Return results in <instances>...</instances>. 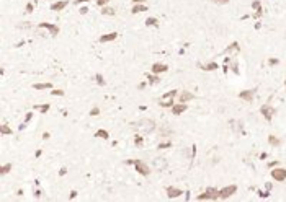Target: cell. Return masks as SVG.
<instances>
[{
	"instance_id": "6da1fadb",
	"label": "cell",
	"mask_w": 286,
	"mask_h": 202,
	"mask_svg": "<svg viewBox=\"0 0 286 202\" xmlns=\"http://www.w3.org/2000/svg\"><path fill=\"white\" fill-rule=\"evenodd\" d=\"M134 127L139 130V132H142V134H151V132L156 130V121L144 117V119H141L139 122H136Z\"/></svg>"
},
{
	"instance_id": "7a4b0ae2",
	"label": "cell",
	"mask_w": 286,
	"mask_h": 202,
	"mask_svg": "<svg viewBox=\"0 0 286 202\" xmlns=\"http://www.w3.org/2000/svg\"><path fill=\"white\" fill-rule=\"evenodd\" d=\"M219 199V191L216 188H208L203 194L198 196V201H216Z\"/></svg>"
},
{
	"instance_id": "3957f363",
	"label": "cell",
	"mask_w": 286,
	"mask_h": 202,
	"mask_svg": "<svg viewBox=\"0 0 286 202\" xmlns=\"http://www.w3.org/2000/svg\"><path fill=\"white\" fill-rule=\"evenodd\" d=\"M237 191V186L236 184H231V186H226L224 189L219 191V199H229L232 194H236Z\"/></svg>"
},
{
	"instance_id": "277c9868",
	"label": "cell",
	"mask_w": 286,
	"mask_h": 202,
	"mask_svg": "<svg viewBox=\"0 0 286 202\" xmlns=\"http://www.w3.org/2000/svg\"><path fill=\"white\" fill-rule=\"evenodd\" d=\"M152 166L156 168L157 171H164V170H167L169 163H167V160L164 157H157V158H154V161H152Z\"/></svg>"
},
{
	"instance_id": "5b68a950",
	"label": "cell",
	"mask_w": 286,
	"mask_h": 202,
	"mask_svg": "<svg viewBox=\"0 0 286 202\" xmlns=\"http://www.w3.org/2000/svg\"><path fill=\"white\" fill-rule=\"evenodd\" d=\"M136 170H138V173H141L142 176H149L151 174V168H149L147 163H144V161L141 160H136Z\"/></svg>"
},
{
	"instance_id": "8992f818",
	"label": "cell",
	"mask_w": 286,
	"mask_h": 202,
	"mask_svg": "<svg viewBox=\"0 0 286 202\" xmlns=\"http://www.w3.org/2000/svg\"><path fill=\"white\" fill-rule=\"evenodd\" d=\"M260 112H262V116H263V117H265L267 121L270 122V121H272V119H273V114H275V109H273L270 105H263V106H262V108H260Z\"/></svg>"
},
{
	"instance_id": "52a82bcc",
	"label": "cell",
	"mask_w": 286,
	"mask_h": 202,
	"mask_svg": "<svg viewBox=\"0 0 286 202\" xmlns=\"http://www.w3.org/2000/svg\"><path fill=\"white\" fill-rule=\"evenodd\" d=\"M272 176L275 181H285L286 179V170L285 168H275L272 171Z\"/></svg>"
},
{
	"instance_id": "ba28073f",
	"label": "cell",
	"mask_w": 286,
	"mask_h": 202,
	"mask_svg": "<svg viewBox=\"0 0 286 202\" xmlns=\"http://www.w3.org/2000/svg\"><path fill=\"white\" fill-rule=\"evenodd\" d=\"M165 192H167V196H169V199H177V197H180L182 196V189H178V188H173V186H169V188L165 189Z\"/></svg>"
},
{
	"instance_id": "9c48e42d",
	"label": "cell",
	"mask_w": 286,
	"mask_h": 202,
	"mask_svg": "<svg viewBox=\"0 0 286 202\" xmlns=\"http://www.w3.org/2000/svg\"><path fill=\"white\" fill-rule=\"evenodd\" d=\"M39 28H46L48 31L51 33L53 36H57L59 34V26H56V24H51V23H41L39 24Z\"/></svg>"
},
{
	"instance_id": "30bf717a",
	"label": "cell",
	"mask_w": 286,
	"mask_h": 202,
	"mask_svg": "<svg viewBox=\"0 0 286 202\" xmlns=\"http://www.w3.org/2000/svg\"><path fill=\"white\" fill-rule=\"evenodd\" d=\"M255 88L254 90H245V91H240L239 93V98L240 100H244V101H252L254 100V95H255Z\"/></svg>"
},
{
	"instance_id": "8fae6325",
	"label": "cell",
	"mask_w": 286,
	"mask_h": 202,
	"mask_svg": "<svg viewBox=\"0 0 286 202\" xmlns=\"http://www.w3.org/2000/svg\"><path fill=\"white\" fill-rule=\"evenodd\" d=\"M67 5H69L67 0H61V2H56V4L51 5V10L53 11H61V10H64V8L67 7Z\"/></svg>"
},
{
	"instance_id": "7c38bea8",
	"label": "cell",
	"mask_w": 286,
	"mask_h": 202,
	"mask_svg": "<svg viewBox=\"0 0 286 202\" xmlns=\"http://www.w3.org/2000/svg\"><path fill=\"white\" fill-rule=\"evenodd\" d=\"M183 111H187V105H185V103H178V105H173L172 106V112L175 116H180Z\"/></svg>"
},
{
	"instance_id": "4fadbf2b",
	"label": "cell",
	"mask_w": 286,
	"mask_h": 202,
	"mask_svg": "<svg viewBox=\"0 0 286 202\" xmlns=\"http://www.w3.org/2000/svg\"><path fill=\"white\" fill-rule=\"evenodd\" d=\"M167 70H169V67L165 64H154L152 65V72L154 73H162V72H167Z\"/></svg>"
},
{
	"instance_id": "5bb4252c",
	"label": "cell",
	"mask_w": 286,
	"mask_h": 202,
	"mask_svg": "<svg viewBox=\"0 0 286 202\" xmlns=\"http://www.w3.org/2000/svg\"><path fill=\"white\" fill-rule=\"evenodd\" d=\"M116 38H118V33H108V34H103L102 38H100V41L102 42H110V41H115Z\"/></svg>"
},
{
	"instance_id": "9a60e30c",
	"label": "cell",
	"mask_w": 286,
	"mask_h": 202,
	"mask_svg": "<svg viewBox=\"0 0 286 202\" xmlns=\"http://www.w3.org/2000/svg\"><path fill=\"white\" fill-rule=\"evenodd\" d=\"M193 98H195L193 93H190V91H182L180 93V103H187V101L193 100Z\"/></svg>"
},
{
	"instance_id": "2e32d148",
	"label": "cell",
	"mask_w": 286,
	"mask_h": 202,
	"mask_svg": "<svg viewBox=\"0 0 286 202\" xmlns=\"http://www.w3.org/2000/svg\"><path fill=\"white\" fill-rule=\"evenodd\" d=\"M242 122L240 121H231V129L234 130V132H242Z\"/></svg>"
},
{
	"instance_id": "e0dca14e",
	"label": "cell",
	"mask_w": 286,
	"mask_h": 202,
	"mask_svg": "<svg viewBox=\"0 0 286 202\" xmlns=\"http://www.w3.org/2000/svg\"><path fill=\"white\" fill-rule=\"evenodd\" d=\"M146 10H147V7H146L144 4H136L134 7H133V10H131V11L136 15V13H141V11H146Z\"/></svg>"
},
{
	"instance_id": "ac0fdd59",
	"label": "cell",
	"mask_w": 286,
	"mask_h": 202,
	"mask_svg": "<svg viewBox=\"0 0 286 202\" xmlns=\"http://www.w3.org/2000/svg\"><path fill=\"white\" fill-rule=\"evenodd\" d=\"M33 88L35 90H53V85L51 83H36V85H33Z\"/></svg>"
},
{
	"instance_id": "d6986e66",
	"label": "cell",
	"mask_w": 286,
	"mask_h": 202,
	"mask_svg": "<svg viewBox=\"0 0 286 202\" xmlns=\"http://www.w3.org/2000/svg\"><path fill=\"white\" fill-rule=\"evenodd\" d=\"M147 82L149 85H157L160 82V78L157 77V73H152V75H147Z\"/></svg>"
},
{
	"instance_id": "ffe728a7",
	"label": "cell",
	"mask_w": 286,
	"mask_h": 202,
	"mask_svg": "<svg viewBox=\"0 0 286 202\" xmlns=\"http://www.w3.org/2000/svg\"><path fill=\"white\" fill-rule=\"evenodd\" d=\"M0 134H2V135H12V129L7 124H2L0 125Z\"/></svg>"
},
{
	"instance_id": "44dd1931",
	"label": "cell",
	"mask_w": 286,
	"mask_h": 202,
	"mask_svg": "<svg viewBox=\"0 0 286 202\" xmlns=\"http://www.w3.org/2000/svg\"><path fill=\"white\" fill-rule=\"evenodd\" d=\"M35 109H38L39 112H43V114H44V112H48V111L51 109V106H49V105H36Z\"/></svg>"
},
{
	"instance_id": "7402d4cb",
	"label": "cell",
	"mask_w": 286,
	"mask_h": 202,
	"mask_svg": "<svg viewBox=\"0 0 286 202\" xmlns=\"http://www.w3.org/2000/svg\"><path fill=\"white\" fill-rule=\"evenodd\" d=\"M95 137H98V139H103V140H106L110 137V134L106 132V130H103V129H100V130H97V134H95Z\"/></svg>"
},
{
	"instance_id": "603a6c76",
	"label": "cell",
	"mask_w": 286,
	"mask_h": 202,
	"mask_svg": "<svg viewBox=\"0 0 286 202\" xmlns=\"http://www.w3.org/2000/svg\"><path fill=\"white\" fill-rule=\"evenodd\" d=\"M102 13L103 15H115V13H116V10H115L113 7H106V5H105V7H102Z\"/></svg>"
},
{
	"instance_id": "cb8c5ba5",
	"label": "cell",
	"mask_w": 286,
	"mask_h": 202,
	"mask_svg": "<svg viewBox=\"0 0 286 202\" xmlns=\"http://www.w3.org/2000/svg\"><path fill=\"white\" fill-rule=\"evenodd\" d=\"M200 67H201L203 70H216L219 65L216 62H211V64H208V65H200Z\"/></svg>"
},
{
	"instance_id": "d4e9b609",
	"label": "cell",
	"mask_w": 286,
	"mask_h": 202,
	"mask_svg": "<svg viewBox=\"0 0 286 202\" xmlns=\"http://www.w3.org/2000/svg\"><path fill=\"white\" fill-rule=\"evenodd\" d=\"M160 106H162V108H172V106H173V100H162V101H160Z\"/></svg>"
},
{
	"instance_id": "484cf974",
	"label": "cell",
	"mask_w": 286,
	"mask_h": 202,
	"mask_svg": "<svg viewBox=\"0 0 286 202\" xmlns=\"http://www.w3.org/2000/svg\"><path fill=\"white\" fill-rule=\"evenodd\" d=\"M10 170H12V163H8V165H4V166L0 168V174H2V176H5V174H7Z\"/></svg>"
},
{
	"instance_id": "4316f807",
	"label": "cell",
	"mask_w": 286,
	"mask_h": 202,
	"mask_svg": "<svg viewBox=\"0 0 286 202\" xmlns=\"http://www.w3.org/2000/svg\"><path fill=\"white\" fill-rule=\"evenodd\" d=\"M232 51L234 52H239V44H237V42H232V44L226 49V52H232Z\"/></svg>"
},
{
	"instance_id": "83f0119b",
	"label": "cell",
	"mask_w": 286,
	"mask_h": 202,
	"mask_svg": "<svg viewBox=\"0 0 286 202\" xmlns=\"http://www.w3.org/2000/svg\"><path fill=\"white\" fill-rule=\"evenodd\" d=\"M268 143H270V145H275V147H278L281 142H280V140L276 139L275 135H270V137H268Z\"/></svg>"
},
{
	"instance_id": "f1b7e54d",
	"label": "cell",
	"mask_w": 286,
	"mask_h": 202,
	"mask_svg": "<svg viewBox=\"0 0 286 202\" xmlns=\"http://www.w3.org/2000/svg\"><path fill=\"white\" fill-rule=\"evenodd\" d=\"M177 93H178L177 90H172V91H169V93H165L162 98H164V100H172L173 96H177Z\"/></svg>"
},
{
	"instance_id": "f546056e",
	"label": "cell",
	"mask_w": 286,
	"mask_h": 202,
	"mask_svg": "<svg viewBox=\"0 0 286 202\" xmlns=\"http://www.w3.org/2000/svg\"><path fill=\"white\" fill-rule=\"evenodd\" d=\"M146 24H147V26H157V24H159V21H157L156 20V18H147V20H146Z\"/></svg>"
},
{
	"instance_id": "4dcf8cb0",
	"label": "cell",
	"mask_w": 286,
	"mask_h": 202,
	"mask_svg": "<svg viewBox=\"0 0 286 202\" xmlns=\"http://www.w3.org/2000/svg\"><path fill=\"white\" fill-rule=\"evenodd\" d=\"M95 80H97V83H98L100 87L105 85V78H103V75H100V73H97V75H95Z\"/></svg>"
},
{
	"instance_id": "1f68e13d",
	"label": "cell",
	"mask_w": 286,
	"mask_h": 202,
	"mask_svg": "<svg viewBox=\"0 0 286 202\" xmlns=\"http://www.w3.org/2000/svg\"><path fill=\"white\" fill-rule=\"evenodd\" d=\"M252 7H254L257 11H262V4L258 2V0H254V2H252Z\"/></svg>"
},
{
	"instance_id": "d6a6232c",
	"label": "cell",
	"mask_w": 286,
	"mask_h": 202,
	"mask_svg": "<svg viewBox=\"0 0 286 202\" xmlns=\"http://www.w3.org/2000/svg\"><path fill=\"white\" fill-rule=\"evenodd\" d=\"M134 143H136V147H141L142 143H144V139H142L141 135H136V139H134Z\"/></svg>"
},
{
	"instance_id": "836d02e7",
	"label": "cell",
	"mask_w": 286,
	"mask_h": 202,
	"mask_svg": "<svg viewBox=\"0 0 286 202\" xmlns=\"http://www.w3.org/2000/svg\"><path fill=\"white\" fill-rule=\"evenodd\" d=\"M31 117H33V114H31V112H28V114H26V117H25V122H23V124L20 125V129H23V127H25V125L30 122V119H31Z\"/></svg>"
},
{
	"instance_id": "e575fe53",
	"label": "cell",
	"mask_w": 286,
	"mask_h": 202,
	"mask_svg": "<svg viewBox=\"0 0 286 202\" xmlns=\"http://www.w3.org/2000/svg\"><path fill=\"white\" fill-rule=\"evenodd\" d=\"M170 147H172V143H170V142H164V143H160V145L157 147V148H159V150H162V148H170Z\"/></svg>"
},
{
	"instance_id": "d590c367",
	"label": "cell",
	"mask_w": 286,
	"mask_h": 202,
	"mask_svg": "<svg viewBox=\"0 0 286 202\" xmlns=\"http://www.w3.org/2000/svg\"><path fill=\"white\" fill-rule=\"evenodd\" d=\"M54 96H64V90H53Z\"/></svg>"
},
{
	"instance_id": "8d00e7d4",
	"label": "cell",
	"mask_w": 286,
	"mask_h": 202,
	"mask_svg": "<svg viewBox=\"0 0 286 202\" xmlns=\"http://www.w3.org/2000/svg\"><path fill=\"white\" fill-rule=\"evenodd\" d=\"M108 2H110V0H97V5H98V7H105Z\"/></svg>"
},
{
	"instance_id": "74e56055",
	"label": "cell",
	"mask_w": 286,
	"mask_h": 202,
	"mask_svg": "<svg viewBox=\"0 0 286 202\" xmlns=\"http://www.w3.org/2000/svg\"><path fill=\"white\" fill-rule=\"evenodd\" d=\"M214 4H218V5H226V4H229V0H213Z\"/></svg>"
},
{
	"instance_id": "f35d334b",
	"label": "cell",
	"mask_w": 286,
	"mask_h": 202,
	"mask_svg": "<svg viewBox=\"0 0 286 202\" xmlns=\"http://www.w3.org/2000/svg\"><path fill=\"white\" fill-rule=\"evenodd\" d=\"M100 114V109L98 108H93L92 111H90V116H98Z\"/></svg>"
},
{
	"instance_id": "ab89813d",
	"label": "cell",
	"mask_w": 286,
	"mask_h": 202,
	"mask_svg": "<svg viewBox=\"0 0 286 202\" xmlns=\"http://www.w3.org/2000/svg\"><path fill=\"white\" fill-rule=\"evenodd\" d=\"M33 8H35V7H33V4H28V5H26V13H33Z\"/></svg>"
},
{
	"instance_id": "60d3db41",
	"label": "cell",
	"mask_w": 286,
	"mask_h": 202,
	"mask_svg": "<svg viewBox=\"0 0 286 202\" xmlns=\"http://www.w3.org/2000/svg\"><path fill=\"white\" fill-rule=\"evenodd\" d=\"M89 13V7H82L80 8V15H87Z\"/></svg>"
},
{
	"instance_id": "b9f144b4",
	"label": "cell",
	"mask_w": 286,
	"mask_h": 202,
	"mask_svg": "<svg viewBox=\"0 0 286 202\" xmlns=\"http://www.w3.org/2000/svg\"><path fill=\"white\" fill-rule=\"evenodd\" d=\"M268 64H270V65H276V64H278V59H270Z\"/></svg>"
},
{
	"instance_id": "7bdbcfd3",
	"label": "cell",
	"mask_w": 286,
	"mask_h": 202,
	"mask_svg": "<svg viewBox=\"0 0 286 202\" xmlns=\"http://www.w3.org/2000/svg\"><path fill=\"white\" fill-rule=\"evenodd\" d=\"M66 173H67V170H66V168H61V170H59V176H64Z\"/></svg>"
},
{
	"instance_id": "ee69618b",
	"label": "cell",
	"mask_w": 286,
	"mask_h": 202,
	"mask_svg": "<svg viewBox=\"0 0 286 202\" xmlns=\"http://www.w3.org/2000/svg\"><path fill=\"white\" fill-rule=\"evenodd\" d=\"M85 2H89V0H75V5H80V4H85Z\"/></svg>"
},
{
	"instance_id": "f6af8a7d",
	"label": "cell",
	"mask_w": 286,
	"mask_h": 202,
	"mask_svg": "<svg viewBox=\"0 0 286 202\" xmlns=\"http://www.w3.org/2000/svg\"><path fill=\"white\" fill-rule=\"evenodd\" d=\"M43 139H44V140H48V139H49V134H48V132H44V134H43Z\"/></svg>"
},
{
	"instance_id": "bcb514c9",
	"label": "cell",
	"mask_w": 286,
	"mask_h": 202,
	"mask_svg": "<svg viewBox=\"0 0 286 202\" xmlns=\"http://www.w3.org/2000/svg\"><path fill=\"white\" fill-rule=\"evenodd\" d=\"M276 165H278V161H273V163H268V166L273 168V166H276Z\"/></svg>"
},
{
	"instance_id": "7dc6e473",
	"label": "cell",
	"mask_w": 286,
	"mask_h": 202,
	"mask_svg": "<svg viewBox=\"0 0 286 202\" xmlns=\"http://www.w3.org/2000/svg\"><path fill=\"white\" fill-rule=\"evenodd\" d=\"M35 196H36V197H39V196H41V191H39V189H36V191H35Z\"/></svg>"
},
{
	"instance_id": "c3c4849f",
	"label": "cell",
	"mask_w": 286,
	"mask_h": 202,
	"mask_svg": "<svg viewBox=\"0 0 286 202\" xmlns=\"http://www.w3.org/2000/svg\"><path fill=\"white\" fill-rule=\"evenodd\" d=\"M75 196H77V192H75V191H72V192H71V196H69V197H71V199H74Z\"/></svg>"
},
{
	"instance_id": "681fc988",
	"label": "cell",
	"mask_w": 286,
	"mask_h": 202,
	"mask_svg": "<svg viewBox=\"0 0 286 202\" xmlns=\"http://www.w3.org/2000/svg\"><path fill=\"white\" fill-rule=\"evenodd\" d=\"M258 194H260V197H267V196H268V192H258Z\"/></svg>"
},
{
	"instance_id": "f907efd6",
	"label": "cell",
	"mask_w": 286,
	"mask_h": 202,
	"mask_svg": "<svg viewBox=\"0 0 286 202\" xmlns=\"http://www.w3.org/2000/svg\"><path fill=\"white\" fill-rule=\"evenodd\" d=\"M133 2H138V4H144L146 0H133Z\"/></svg>"
},
{
	"instance_id": "816d5d0a",
	"label": "cell",
	"mask_w": 286,
	"mask_h": 202,
	"mask_svg": "<svg viewBox=\"0 0 286 202\" xmlns=\"http://www.w3.org/2000/svg\"><path fill=\"white\" fill-rule=\"evenodd\" d=\"M285 85H286V80H285Z\"/></svg>"
}]
</instances>
